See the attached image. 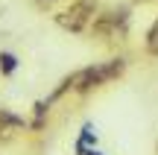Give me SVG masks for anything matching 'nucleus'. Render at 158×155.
Masks as SVG:
<instances>
[{
  "mask_svg": "<svg viewBox=\"0 0 158 155\" xmlns=\"http://www.w3.org/2000/svg\"><path fill=\"white\" fill-rule=\"evenodd\" d=\"M94 18H97L94 15V3H91V0H76L62 15H56V21H59V27L68 29V32H82V29H88L91 23H94Z\"/></svg>",
  "mask_w": 158,
  "mask_h": 155,
  "instance_id": "nucleus-1",
  "label": "nucleus"
},
{
  "mask_svg": "<svg viewBox=\"0 0 158 155\" xmlns=\"http://www.w3.org/2000/svg\"><path fill=\"white\" fill-rule=\"evenodd\" d=\"M38 3H53V0H38Z\"/></svg>",
  "mask_w": 158,
  "mask_h": 155,
  "instance_id": "nucleus-4",
  "label": "nucleus"
},
{
  "mask_svg": "<svg viewBox=\"0 0 158 155\" xmlns=\"http://www.w3.org/2000/svg\"><path fill=\"white\" fill-rule=\"evenodd\" d=\"M126 21H129V12L126 9L102 12V15L94 18L91 29H94V35H100V38H117V35L126 32Z\"/></svg>",
  "mask_w": 158,
  "mask_h": 155,
  "instance_id": "nucleus-2",
  "label": "nucleus"
},
{
  "mask_svg": "<svg viewBox=\"0 0 158 155\" xmlns=\"http://www.w3.org/2000/svg\"><path fill=\"white\" fill-rule=\"evenodd\" d=\"M143 47H147V53L149 56H155L158 59V21L149 27V32H147V41H143Z\"/></svg>",
  "mask_w": 158,
  "mask_h": 155,
  "instance_id": "nucleus-3",
  "label": "nucleus"
}]
</instances>
